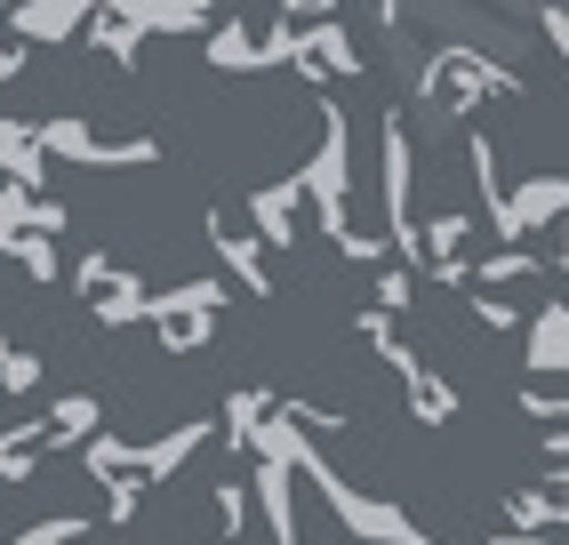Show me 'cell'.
Here are the masks:
<instances>
[{
    "label": "cell",
    "mask_w": 569,
    "mask_h": 545,
    "mask_svg": "<svg viewBox=\"0 0 569 545\" xmlns=\"http://www.w3.org/2000/svg\"><path fill=\"white\" fill-rule=\"evenodd\" d=\"M529 369L569 377V305H546V314L529 321Z\"/></svg>",
    "instance_id": "cell-1"
}]
</instances>
